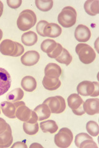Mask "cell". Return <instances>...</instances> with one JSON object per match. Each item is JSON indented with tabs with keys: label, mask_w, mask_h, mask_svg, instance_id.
<instances>
[{
	"label": "cell",
	"mask_w": 99,
	"mask_h": 148,
	"mask_svg": "<svg viewBox=\"0 0 99 148\" xmlns=\"http://www.w3.org/2000/svg\"><path fill=\"white\" fill-rule=\"evenodd\" d=\"M21 40L24 45L27 46H31L37 42L38 36L34 32L29 31L22 35Z\"/></svg>",
	"instance_id": "22"
},
{
	"label": "cell",
	"mask_w": 99,
	"mask_h": 148,
	"mask_svg": "<svg viewBox=\"0 0 99 148\" xmlns=\"http://www.w3.org/2000/svg\"><path fill=\"white\" fill-rule=\"evenodd\" d=\"M21 86L27 92L34 91L37 88L36 80L32 76H26L22 79Z\"/></svg>",
	"instance_id": "20"
},
{
	"label": "cell",
	"mask_w": 99,
	"mask_h": 148,
	"mask_svg": "<svg viewBox=\"0 0 99 148\" xmlns=\"http://www.w3.org/2000/svg\"><path fill=\"white\" fill-rule=\"evenodd\" d=\"M56 45H57V43L55 40L46 39L41 43L40 48L42 51L48 54L53 51Z\"/></svg>",
	"instance_id": "25"
},
{
	"label": "cell",
	"mask_w": 99,
	"mask_h": 148,
	"mask_svg": "<svg viewBox=\"0 0 99 148\" xmlns=\"http://www.w3.org/2000/svg\"><path fill=\"white\" fill-rule=\"evenodd\" d=\"M40 127L43 132L50 133L51 134L55 133L58 129L57 123L53 120H48L41 122L40 123Z\"/></svg>",
	"instance_id": "23"
},
{
	"label": "cell",
	"mask_w": 99,
	"mask_h": 148,
	"mask_svg": "<svg viewBox=\"0 0 99 148\" xmlns=\"http://www.w3.org/2000/svg\"><path fill=\"white\" fill-rule=\"evenodd\" d=\"M76 53L78 55L80 61L84 64L93 62L96 58L95 51L87 44H78L76 47Z\"/></svg>",
	"instance_id": "4"
},
{
	"label": "cell",
	"mask_w": 99,
	"mask_h": 148,
	"mask_svg": "<svg viewBox=\"0 0 99 148\" xmlns=\"http://www.w3.org/2000/svg\"><path fill=\"white\" fill-rule=\"evenodd\" d=\"M44 73L45 76L47 77L59 78L62 73V70L58 64L55 63H49L46 66Z\"/></svg>",
	"instance_id": "17"
},
{
	"label": "cell",
	"mask_w": 99,
	"mask_h": 148,
	"mask_svg": "<svg viewBox=\"0 0 99 148\" xmlns=\"http://www.w3.org/2000/svg\"><path fill=\"white\" fill-rule=\"evenodd\" d=\"M8 123L3 118H0V134L5 132L8 127Z\"/></svg>",
	"instance_id": "34"
},
{
	"label": "cell",
	"mask_w": 99,
	"mask_h": 148,
	"mask_svg": "<svg viewBox=\"0 0 99 148\" xmlns=\"http://www.w3.org/2000/svg\"><path fill=\"white\" fill-rule=\"evenodd\" d=\"M68 104L75 115L81 116L84 114L85 112L83 109L84 101L79 95L74 93L69 95L68 98Z\"/></svg>",
	"instance_id": "8"
},
{
	"label": "cell",
	"mask_w": 99,
	"mask_h": 148,
	"mask_svg": "<svg viewBox=\"0 0 99 148\" xmlns=\"http://www.w3.org/2000/svg\"><path fill=\"white\" fill-rule=\"evenodd\" d=\"M77 19L76 9L71 6L64 7L58 16L60 25L64 28H69L75 25Z\"/></svg>",
	"instance_id": "3"
},
{
	"label": "cell",
	"mask_w": 99,
	"mask_h": 148,
	"mask_svg": "<svg viewBox=\"0 0 99 148\" xmlns=\"http://www.w3.org/2000/svg\"><path fill=\"white\" fill-rule=\"evenodd\" d=\"M48 24V22L45 21H40L38 22L36 26V30L37 33L42 36H44V30L45 27Z\"/></svg>",
	"instance_id": "32"
},
{
	"label": "cell",
	"mask_w": 99,
	"mask_h": 148,
	"mask_svg": "<svg viewBox=\"0 0 99 148\" xmlns=\"http://www.w3.org/2000/svg\"><path fill=\"white\" fill-rule=\"evenodd\" d=\"M0 114H1V109H0Z\"/></svg>",
	"instance_id": "40"
},
{
	"label": "cell",
	"mask_w": 99,
	"mask_h": 148,
	"mask_svg": "<svg viewBox=\"0 0 99 148\" xmlns=\"http://www.w3.org/2000/svg\"><path fill=\"white\" fill-rule=\"evenodd\" d=\"M76 40L79 42H87L91 37V32L89 28L82 24L79 25L74 32Z\"/></svg>",
	"instance_id": "11"
},
{
	"label": "cell",
	"mask_w": 99,
	"mask_h": 148,
	"mask_svg": "<svg viewBox=\"0 0 99 148\" xmlns=\"http://www.w3.org/2000/svg\"><path fill=\"white\" fill-rule=\"evenodd\" d=\"M16 118L24 122L35 123L38 121V116L34 110L30 109L26 106L24 102L22 101L18 106L16 112Z\"/></svg>",
	"instance_id": "5"
},
{
	"label": "cell",
	"mask_w": 99,
	"mask_h": 148,
	"mask_svg": "<svg viewBox=\"0 0 99 148\" xmlns=\"http://www.w3.org/2000/svg\"><path fill=\"white\" fill-rule=\"evenodd\" d=\"M45 89L50 91H54L58 89L61 86V81L59 78H49L45 76L42 81Z\"/></svg>",
	"instance_id": "18"
},
{
	"label": "cell",
	"mask_w": 99,
	"mask_h": 148,
	"mask_svg": "<svg viewBox=\"0 0 99 148\" xmlns=\"http://www.w3.org/2000/svg\"><path fill=\"white\" fill-rule=\"evenodd\" d=\"M3 31L0 29V41H1V40L2 39V38H3Z\"/></svg>",
	"instance_id": "39"
},
{
	"label": "cell",
	"mask_w": 99,
	"mask_h": 148,
	"mask_svg": "<svg viewBox=\"0 0 99 148\" xmlns=\"http://www.w3.org/2000/svg\"><path fill=\"white\" fill-rule=\"evenodd\" d=\"M34 112L38 116V120L42 121L46 119H48L51 115V110L49 107L46 104H42L37 107L34 110Z\"/></svg>",
	"instance_id": "19"
},
{
	"label": "cell",
	"mask_w": 99,
	"mask_h": 148,
	"mask_svg": "<svg viewBox=\"0 0 99 148\" xmlns=\"http://www.w3.org/2000/svg\"><path fill=\"white\" fill-rule=\"evenodd\" d=\"M63 48L62 45L57 43V45H56L55 49L53 50V51L52 53H51L50 54H48L47 55H48V56L50 58L56 59V58H57L61 54V52H62V51H63Z\"/></svg>",
	"instance_id": "31"
},
{
	"label": "cell",
	"mask_w": 99,
	"mask_h": 148,
	"mask_svg": "<svg viewBox=\"0 0 99 148\" xmlns=\"http://www.w3.org/2000/svg\"><path fill=\"white\" fill-rule=\"evenodd\" d=\"M44 104L48 106L51 112L53 114H61L66 109V103L64 99L61 96L50 97L44 101Z\"/></svg>",
	"instance_id": "7"
},
{
	"label": "cell",
	"mask_w": 99,
	"mask_h": 148,
	"mask_svg": "<svg viewBox=\"0 0 99 148\" xmlns=\"http://www.w3.org/2000/svg\"><path fill=\"white\" fill-rule=\"evenodd\" d=\"M95 82L91 81H83L79 83L77 86V91L79 95L83 96H92L95 90Z\"/></svg>",
	"instance_id": "12"
},
{
	"label": "cell",
	"mask_w": 99,
	"mask_h": 148,
	"mask_svg": "<svg viewBox=\"0 0 99 148\" xmlns=\"http://www.w3.org/2000/svg\"><path fill=\"white\" fill-rule=\"evenodd\" d=\"M83 109L88 115H93L99 113V99L98 98L87 99L84 102Z\"/></svg>",
	"instance_id": "14"
},
{
	"label": "cell",
	"mask_w": 99,
	"mask_h": 148,
	"mask_svg": "<svg viewBox=\"0 0 99 148\" xmlns=\"http://www.w3.org/2000/svg\"><path fill=\"white\" fill-rule=\"evenodd\" d=\"M95 82V85H96V87H95V90H94V92L92 94V95L91 96L92 97H97L99 95V92H98V83L97 82Z\"/></svg>",
	"instance_id": "36"
},
{
	"label": "cell",
	"mask_w": 99,
	"mask_h": 148,
	"mask_svg": "<svg viewBox=\"0 0 99 148\" xmlns=\"http://www.w3.org/2000/svg\"><path fill=\"white\" fill-rule=\"evenodd\" d=\"M24 95V92L21 88H16L10 91L6 96V99L8 101L16 102L21 101Z\"/></svg>",
	"instance_id": "24"
},
{
	"label": "cell",
	"mask_w": 99,
	"mask_h": 148,
	"mask_svg": "<svg viewBox=\"0 0 99 148\" xmlns=\"http://www.w3.org/2000/svg\"><path fill=\"white\" fill-rule=\"evenodd\" d=\"M11 77L9 72L3 68L0 67V96H2L10 88Z\"/></svg>",
	"instance_id": "10"
},
{
	"label": "cell",
	"mask_w": 99,
	"mask_h": 148,
	"mask_svg": "<svg viewBox=\"0 0 99 148\" xmlns=\"http://www.w3.org/2000/svg\"><path fill=\"white\" fill-rule=\"evenodd\" d=\"M30 147H43V146H42V145H39V143H33L32 145H30Z\"/></svg>",
	"instance_id": "38"
},
{
	"label": "cell",
	"mask_w": 99,
	"mask_h": 148,
	"mask_svg": "<svg viewBox=\"0 0 99 148\" xmlns=\"http://www.w3.org/2000/svg\"><path fill=\"white\" fill-rule=\"evenodd\" d=\"M22 0H7V4L9 7L12 9H17L21 6Z\"/></svg>",
	"instance_id": "33"
},
{
	"label": "cell",
	"mask_w": 99,
	"mask_h": 148,
	"mask_svg": "<svg viewBox=\"0 0 99 148\" xmlns=\"http://www.w3.org/2000/svg\"><path fill=\"white\" fill-rule=\"evenodd\" d=\"M86 130L89 135L92 136H97L98 135L99 126L95 121H89L86 124Z\"/></svg>",
	"instance_id": "29"
},
{
	"label": "cell",
	"mask_w": 99,
	"mask_h": 148,
	"mask_svg": "<svg viewBox=\"0 0 99 148\" xmlns=\"http://www.w3.org/2000/svg\"><path fill=\"white\" fill-rule=\"evenodd\" d=\"M23 130L27 135H36L39 130V123L37 122L35 123L24 122Z\"/></svg>",
	"instance_id": "27"
},
{
	"label": "cell",
	"mask_w": 99,
	"mask_h": 148,
	"mask_svg": "<svg viewBox=\"0 0 99 148\" xmlns=\"http://www.w3.org/2000/svg\"><path fill=\"white\" fill-rule=\"evenodd\" d=\"M98 3L99 1L98 0H94V1L87 0V1L85 2L84 5L85 11L90 16H96L99 12Z\"/></svg>",
	"instance_id": "21"
},
{
	"label": "cell",
	"mask_w": 99,
	"mask_h": 148,
	"mask_svg": "<svg viewBox=\"0 0 99 148\" xmlns=\"http://www.w3.org/2000/svg\"><path fill=\"white\" fill-rule=\"evenodd\" d=\"M40 54L36 51H29L24 54L21 58V61L26 66H32L39 61Z\"/></svg>",
	"instance_id": "13"
},
{
	"label": "cell",
	"mask_w": 99,
	"mask_h": 148,
	"mask_svg": "<svg viewBox=\"0 0 99 148\" xmlns=\"http://www.w3.org/2000/svg\"><path fill=\"white\" fill-rule=\"evenodd\" d=\"M37 22V16L35 12L30 9L22 11L17 20V25L19 29L22 31L30 30Z\"/></svg>",
	"instance_id": "2"
},
{
	"label": "cell",
	"mask_w": 99,
	"mask_h": 148,
	"mask_svg": "<svg viewBox=\"0 0 99 148\" xmlns=\"http://www.w3.org/2000/svg\"><path fill=\"white\" fill-rule=\"evenodd\" d=\"M21 101L16 102L3 101L1 103V109L4 115L9 119H16V109L21 103Z\"/></svg>",
	"instance_id": "9"
},
{
	"label": "cell",
	"mask_w": 99,
	"mask_h": 148,
	"mask_svg": "<svg viewBox=\"0 0 99 148\" xmlns=\"http://www.w3.org/2000/svg\"><path fill=\"white\" fill-rule=\"evenodd\" d=\"M13 141L12 130L10 125L8 124L7 128L3 133L0 134V147H10Z\"/></svg>",
	"instance_id": "16"
},
{
	"label": "cell",
	"mask_w": 99,
	"mask_h": 148,
	"mask_svg": "<svg viewBox=\"0 0 99 148\" xmlns=\"http://www.w3.org/2000/svg\"><path fill=\"white\" fill-rule=\"evenodd\" d=\"M3 8H4V6L3 4L2 3V1H0V17H1L3 12Z\"/></svg>",
	"instance_id": "37"
},
{
	"label": "cell",
	"mask_w": 99,
	"mask_h": 148,
	"mask_svg": "<svg viewBox=\"0 0 99 148\" xmlns=\"http://www.w3.org/2000/svg\"><path fill=\"white\" fill-rule=\"evenodd\" d=\"M86 139H93L91 136H89V135L85 133H79L75 137V145L76 146L79 147V145H81V143L83 142Z\"/></svg>",
	"instance_id": "30"
},
{
	"label": "cell",
	"mask_w": 99,
	"mask_h": 148,
	"mask_svg": "<svg viewBox=\"0 0 99 148\" xmlns=\"http://www.w3.org/2000/svg\"><path fill=\"white\" fill-rule=\"evenodd\" d=\"M73 140V134L68 128H62L55 135L54 141L55 145L59 147L66 148L71 145Z\"/></svg>",
	"instance_id": "6"
},
{
	"label": "cell",
	"mask_w": 99,
	"mask_h": 148,
	"mask_svg": "<svg viewBox=\"0 0 99 148\" xmlns=\"http://www.w3.org/2000/svg\"><path fill=\"white\" fill-rule=\"evenodd\" d=\"M24 52V46L16 41L6 39L0 43V53L4 56L19 57Z\"/></svg>",
	"instance_id": "1"
},
{
	"label": "cell",
	"mask_w": 99,
	"mask_h": 148,
	"mask_svg": "<svg viewBox=\"0 0 99 148\" xmlns=\"http://www.w3.org/2000/svg\"><path fill=\"white\" fill-rule=\"evenodd\" d=\"M12 148H15V147H17V148H27V146L26 145V143L24 142H22V141H19L16 142L12 146Z\"/></svg>",
	"instance_id": "35"
},
{
	"label": "cell",
	"mask_w": 99,
	"mask_h": 148,
	"mask_svg": "<svg viewBox=\"0 0 99 148\" xmlns=\"http://www.w3.org/2000/svg\"><path fill=\"white\" fill-rule=\"evenodd\" d=\"M62 29L61 27L55 24V23H48L44 30V36L50 37V38H56L61 35Z\"/></svg>",
	"instance_id": "15"
},
{
	"label": "cell",
	"mask_w": 99,
	"mask_h": 148,
	"mask_svg": "<svg viewBox=\"0 0 99 148\" xmlns=\"http://www.w3.org/2000/svg\"><path fill=\"white\" fill-rule=\"evenodd\" d=\"M55 59L56 61L58 62L59 63L65 64L66 65V66H69L72 61L73 57L66 49L63 48L61 54Z\"/></svg>",
	"instance_id": "26"
},
{
	"label": "cell",
	"mask_w": 99,
	"mask_h": 148,
	"mask_svg": "<svg viewBox=\"0 0 99 148\" xmlns=\"http://www.w3.org/2000/svg\"><path fill=\"white\" fill-rule=\"evenodd\" d=\"M35 5L39 10L47 12L51 10L53 6V1L52 0L48 1H42V0H35Z\"/></svg>",
	"instance_id": "28"
}]
</instances>
